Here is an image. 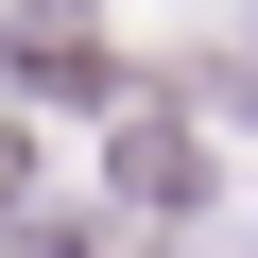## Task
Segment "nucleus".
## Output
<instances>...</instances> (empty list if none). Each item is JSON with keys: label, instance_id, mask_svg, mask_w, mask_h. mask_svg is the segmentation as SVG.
I'll list each match as a JSON object with an SVG mask.
<instances>
[{"label": "nucleus", "instance_id": "nucleus-1", "mask_svg": "<svg viewBox=\"0 0 258 258\" xmlns=\"http://www.w3.org/2000/svg\"><path fill=\"white\" fill-rule=\"evenodd\" d=\"M18 189H35V155H18V138H0V207H18Z\"/></svg>", "mask_w": 258, "mask_h": 258}]
</instances>
